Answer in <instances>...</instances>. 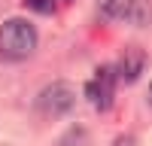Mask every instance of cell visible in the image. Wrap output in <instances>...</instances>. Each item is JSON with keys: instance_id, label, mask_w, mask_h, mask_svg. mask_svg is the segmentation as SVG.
<instances>
[{"instance_id": "277c9868", "label": "cell", "mask_w": 152, "mask_h": 146, "mask_svg": "<svg viewBox=\"0 0 152 146\" xmlns=\"http://www.w3.org/2000/svg\"><path fill=\"white\" fill-rule=\"evenodd\" d=\"M85 94L97 110H110L113 94H116V67H100L94 79L85 85Z\"/></svg>"}, {"instance_id": "7a4b0ae2", "label": "cell", "mask_w": 152, "mask_h": 146, "mask_svg": "<svg viewBox=\"0 0 152 146\" xmlns=\"http://www.w3.org/2000/svg\"><path fill=\"white\" fill-rule=\"evenodd\" d=\"M97 6L110 18L134 24V28H146L152 21V3L149 0H97Z\"/></svg>"}, {"instance_id": "ba28073f", "label": "cell", "mask_w": 152, "mask_h": 146, "mask_svg": "<svg viewBox=\"0 0 152 146\" xmlns=\"http://www.w3.org/2000/svg\"><path fill=\"white\" fill-rule=\"evenodd\" d=\"M149 104H152V82H149Z\"/></svg>"}, {"instance_id": "8992f818", "label": "cell", "mask_w": 152, "mask_h": 146, "mask_svg": "<svg viewBox=\"0 0 152 146\" xmlns=\"http://www.w3.org/2000/svg\"><path fill=\"white\" fill-rule=\"evenodd\" d=\"M28 9L49 15V12H55V0H28Z\"/></svg>"}, {"instance_id": "52a82bcc", "label": "cell", "mask_w": 152, "mask_h": 146, "mask_svg": "<svg viewBox=\"0 0 152 146\" xmlns=\"http://www.w3.org/2000/svg\"><path fill=\"white\" fill-rule=\"evenodd\" d=\"M113 146H134V137H119Z\"/></svg>"}, {"instance_id": "5b68a950", "label": "cell", "mask_w": 152, "mask_h": 146, "mask_svg": "<svg viewBox=\"0 0 152 146\" xmlns=\"http://www.w3.org/2000/svg\"><path fill=\"white\" fill-rule=\"evenodd\" d=\"M143 67H146V55H143V49L128 46V49H125V55H122V64H119L122 79H125V82H134V79L143 73Z\"/></svg>"}, {"instance_id": "6da1fadb", "label": "cell", "mask_w": 152, "mask_h": 146, "mask_svg": "<svg viewBox=\"0 0 152 146\" xmlns=\"http://www.w3.org/2000/svg\"><path fill=\"white\" fill-rule=\"evenodd\" d=\"M37 49V28L28 18H6L0 24V58L28 61Z\"/></svg>"}, {"instance_id": "3957f363", "label": "cell", "mask_w": 152, "mask_h": 146, "mask_svg": "<svg viewBox=\"0 0 152 146\" xmlns=\"http://www.w3.org/2000/svg\"><path fill=\"white\" fill-rule=\"evenodd\" d=\"M73 104H76V97H73V88L67 82L46 85V88L40 91V97H37V110H40L43 116H49V119H58V116L70 113Z\"/></svg>"}]
</instances>
